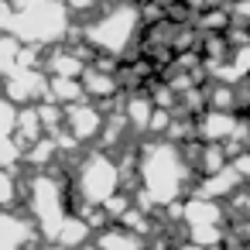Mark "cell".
Listing matches in <instances>:
<instances>
[{"label":"cell","instance_id":"cell-1","mask_svg":"<svg viewBox=\"0 0 250 250\" xmlns=\"http://www.w3.org/2000/svg\"><path fill=\"white\" fill-rule=\"evenodd\" d=\"M137 182L141 192L151 195V202L158 209H165L175 199H185V192H192L195 185V171L182 154V144L168 141V137H151L137 147Z\"/></svg>","mask_w":250,"mask_h":250},{"label":"cell","instance_id":"cell-2","mask_svg":"<svg viewBox=\"0 0 250 250\" xmlns=\"http://www.w3.org/2000/svg\"><path fill=\"white\" fill-rule=\"evenodd\" d=\"M141 28H144V21H141L137 0H117V4H106V7L83 28V42H86L96 55L124 59V55L134 48Z\"/></svg>","mask_w":250,"mask_h":250},{"label":"cell","instance_id":"cell-3","mask_svg":"<svg viewBox=\"0 0 250 250\" xmlns=\"http://www.w3.org/2000/svg\"><path fill=\"white\" fill-rule=\"evenodd\" d=\"M69 7L62 0H38V4H28V7H18L14 11V21H11V31L18 42H28V45H52V42H62L65 31H69Z\"/></svg>","mask_w":250,"mask_h":250},{"label":"cell","instance_id":"cell-4","mask_svg":"<svg viewBox=\"0 0 250 250\" xmlns=\"http://www.w3.org/2000/svg\"><path fill=\"white\" fill-rule=\"evenodd\" d=\"M72 185H76V199H83L86 206H103L110 195H117L124 188L120 161L110 151H89L76 165Z\"/></svg>","mask_w":250,"mask_h":250},{"label":"cell","instance_id":"cell-5","mask_svg":"<svg viewBox=\"0 0 250 250\" xmlns=\"http://www.w3.org/2000/svg\"><path fill=\"white\" fill-rule=\"evenodd\" d=\"M28 209H31V223L45 240H55L62 219L69 216L65 209V188L55 175L48 171H35L28 182Z\"/></svg>","mask_w":250,"mask_h":250},{"label":"cell","instance_id":"cell-6","mask_svg":"<svg viewBox=\"0 0 250 250\" xmlns=\"http://www.w3.org/2000/svg\"><path fill=\"white\" fill-rule=\"evenodd\" d=\"M103 124H106V113H103L100 103H93V100H79V103H69V106H65V124H62V127H65L79 144L100 141Z\"/></svg>","mask_w":250,"mask_h":250},{"label":"cell","instance_id":"cell-7","mask_svg":"<svg viewBox=\"0 0 250 250\" xmlns=\"http://www.w3.org/2000/svg\"><path fill=\"white\" fill-rule=\"evenodd\" d=\"M4 96L11 103H38L45 100L48 93V79L38 72V69H28V65H14L7 76H4Z\"/></svg>","mask_w":250,"mask_h":250},{"label":"cell","instance_id":"cell-8","mask_svg":"<svg viewBox=\"0 0 250 250\" xmlns=\"http://www.w3.org/2000/svg\"><path fill=\"white\" fill-rule=\"evenodd\" d=\"M192 120H195V141H202V144H226L233 137L236 124H240V113L236 110H212V106H206Z\"/></svg>","mask_w":250,"mask_h":250},{"label":"cell","instance_id":"cell-9","mask_svg":"<svg viewBox=\"0 0 250 250\" xmlns=\"http://www.w3.org/2000/svg\"><path fill=\"white\" fill-rule=\"evenodd\" d=\"M229 209L219 199H209L202 192H188L182 199V226H226Z\"/></svg>","mask_w":250,"mask_h":250},{"label":"cell","instance_id":"cell-10","mask_svg":"<svg viewBox=\"0 0 250 250\" xmlns=\"http://www.w3.org/2000/svg\"><path fill=\"white\" fill-rule=\"evenodd\" d=\"M35 223L11 212V209H0V250H28L35 240Z\"/></svg>","mask_w":250,"mask_h":250},{"label":"cell","instance_id":"cell-11","mask_svg":"<svg viewBox=\"0 0 250 250\" xmlns=\"http://www.w3.org/2000/svg\"><path fill=\"white\" fill-rule=\"evenodd\" d=\"M79 83H83L86 100H93V103L117 100V93H120V79H117V72L100 69V65H86V69H83V76H79Z\"/></svg>","mask_w":250,"mask_h":250},{"label":"cell","instance_id":"cell-12","mask_svg":"<svg viewBox=\"0 0 250 250\" xmlns=\"http://www.w3.org/2000/svg\"><path fill=\"white\" fill-rule=\"evenodd\" d=\"M240 188H247L243 182H240V175L233 171V165L226 161L219 171H212V175H202V178H195V192H202V195H209V199H229V195H236Z\"/></svg>","mask_w":250,"mask_h":250},{"label":"cell","instance_id":"cell-13","mask_svg":"<svg viewBox=\"0 0 250 250\" xmlns=\"http://www.w3.org/2000/svg\"><path fill=\"white\" fill-rule=\"evenodd\" d=\"M93 247L96 250H147V240L137 236V233H130L120 223H110V226H103L93 236Z\"/></svg>","mask_w":250,"mask_h":250},{"label":"cell","instance_id":"cell-14","mask_svg":"<svg viewBox=\"0 0 250 250\" xmlns=\"http://www.w3.org/2000/svg\"><path fill=\"white\" fill-rule=\"evenodd\" d=\"M93 240V226L79 216V212H69L65 219H62V226H59V233H55V247L59 250H79V247H86Z\"/></svg>","mask_w":250,"mask_h":250},{"label":"cell","instance_id":"cell-15","mask_svg":"<svg viewBox=\"0 0 250 250\" xmlns=\"http://www.w3.org/2000/svg\"><path fill=\"white\" fill-rule=\"evenodd\" d=\"M124 120H127V127L134 130V134H147V124H151V113H154V100H151V93H130L127 100H124Z\"/></svg>","mask_w":250,"mask_h":250},{"label":"cell","instance_id":"cell-16","mask_svg":"<svg viewBox=\"0 0 250 250\" xmlns=\"http://www.w3.org/2000/svg\"><path fill=\"white\" fill-rule=\"evenodd\" d=\"M45 69H48V76H69V79H79L83 69H86V62H83V55H79L76 48H52Z\"/></svg>","mask_w":250,"mask_h":250},{"label":"cell","instance_id":"cell-17","mask_svg":"<svg viewBox=\"0 0 250 250\" xmlns=\"http://www.w3.org/2000/svg\"><path fill=\"white\" fill-rule=\"evenodd\" d=\"M45 100H52V103H59V106H69V103L86 100V93H83V83H79V79L48 76V93H45Z\"/></svg>","mask_w":250,"mask_h":250},{"label":"cell","instance_id":"cell-18","mask_svg":"<svg viewBox=\"0 0 250 250\" xmlns=\"http://www.w3.org/2000/svg\"><path fill=\"white\" fill-rule=\"evenodd\" d=\"M14 130L21 134L24 147H28V144H35V141H38V137L45 134V127H42V117H38V110H35V106L21 110V113H18V124H14Z\"/></svg>","mask_w":250,"mask_h":250},{"label":"cell","instance_id":"cell-19","mask_svg":"<svg viewBox=\"0 0 250 250\" xmlns=\"http://www.w3.org/2000/svg\"><path fill=\"white\" fill-rule=\"evenodd\" d=\"M18 161H24V144H18L14 137H0V168L14 171Z\"/></svg>","mask_w":250,"mask_h":250},{"label":"cell","instance_id":"cell-20","mask_svg":"<svg viewBox=\"0 0 250 250\" xmlns=\"http://www.w3.org/2000/svg\"><path fill=\"white\" fill-rule=\"evenodd\" d=\"M18 202V178L0 168V209H11Z\"/></svg>","mask_w":250,"mask_h":250},{"label":"cell","instance_id":"cell-21","mask_svg":"<svg viewBox=\"0 0 250 250\" xmlns=\"http://www.w3.org/2000/svg\"><path fill=\"white\" fill-rule=\"evenodd\" d=\"M14 124H18V110L7 96H0V137H11L14 134Z\"/></svg>","mask_w":250,"mask_h":250},{"label":"cell","instance_id":"cell-22","mask_svg":"<svg viewBox=\"0 0 250 250\" xmlns=\"http://www.w3.org/2000/svg\"><path fill=\"white\" fill-rule=\"evenodd\" d=\"M229 165H233V171L240 175V182H243V185H250V151L233 154V158H229Z\"/></svg>","mask_w":250,"mask_h":250},{"label":"cell","instance_id":"cell-23","mask_svg":"<svg viewBox=\"0 0 250 250\" xmlns=\"http://www.w3.org/2000/svg\"><path fill=\"white\" fill-rule=\"evenodd\" d=\"M229 14L240 24H250V0H229Z\"/></svg>","mask_w":250,"mask_h":250},{"label":"cell","instance_id":"cell-24","mask_svg":"<svg viewBox=\"0 0 250 250\" xmlns=\"http://www.w3.org/2000/svg\"><path fill=\"white\" fill-rule=\"evenodd\" d=\"M62 4L69 7V14H89V11H96L103 0H62Z\"/></svg>","mask_w":250,"mask_h":250},{"label":"cell","instance_id":"cell-25","mask_svg":"<svg viewBox=\"0 0 250 250\" xmlns=\"http://www.w3.org/2000/svg\"><path fill=\"white\" fill-rule=\"evenodd\" d=\"M185 4H188L192 11H199V0H185Z\"/></svg>","mask_w":250,"mask_h":250},{"label":"cell","instance_id":"cell-26","mask_svg":"<svg viewBox=\"0 0 250 250\" xmlns=\"http://www.w3.org/2000/svg\"><path fill=\"white\" fill-rule=\"evenodd\" d=\"M247 151H250V144H247Z\"/></svg>","mask_w":250,"mask_h":250}]
</instances>
